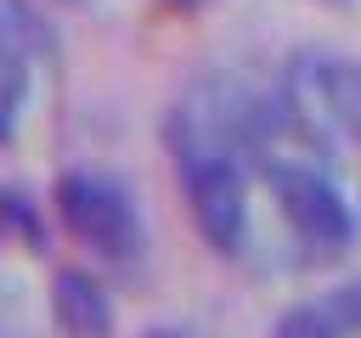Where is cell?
I'll return each instance as SVG.
<instances>
[{"mask_svg":"<svg viewBox=\"0 0 361 338\" xmlns=\"http://www.w3.org/2000/svg\"><path fill=\"white\" fill-rule=\"evenodd\" d=\"M169 152H175L180 197H186L197 237L214 254L231 259L248 237V186H243V169H237V146L197 107H180L169 118Z\"/></svg>","mask_w":361,"mask_h":338,"instance_id":"obj_1","label":"cell"},{"mask_svg":"<svg viewBox=\"0 0 361 338\" xmlns=\"http://www.w3.org/2000/svg\"><path fill=\"white\" fill-rule=\"evenodd\" d=\"M56 220L68 225L73 242H85L102 259H135L141 248V214L113 175L68 169L56 180Z\"/></svg>","mask_w":361,"mask_h":338,"instance_id":"obj_2","label":"cell"},{"mask_svg":"<svg viewBox=\"0 0 361 338\" xmlns=\"http://www.w3.org/2000/svg\"><path fill=\"white\" fill-rule=\"evenodd\" d=\"M265 186H271V197H276V208H282V220L293 225V237L305 242V248H316V254H344L350 242H355V214H350V203L338 197V186L322 175V169H310V163H265Z\"/></svg>","mask_w":361,"mask_h":338,"instance_id":"obj_3","label":"cell"},{"mask_svg":"<svg viewBox=\"0 0 361 338\" xmlns=\"http://www.w3.org/2000/svg\"><path fill=\"white\" fill-rule=\"evenodd\" d=\"M51 321L62 338H113V299L90 270L62 265L51 276Z\"/></svg>","mask_w":361,"mask_h":338,"instance_id":"obj_4","label":"cell"},{"mask_svg":"<svg viewBox=\"0 0 361 338\" xmlns=\"http://www.w3.org/2000/svg\"><path fill=\"white\" fill-rule=\"evenodd\" d=\"M51 51V28L28 0H0V68H28Z\"/></svg>","mask_w":361,"mask_h":338,"instance_id":"obj_5","label":"cell"},{"mask_svg":"<svg viewBox=\"0 0 361 338\" xmlns=\"http://www.w3.org/2000/svg\"><path fill=\"white\" fill-rule=\"evenodd\" d=\"M271 338H338V327H333V315H327L322 304H293V310L271 327Z\"/></svg>","mask_w":361,"mask_h":338,"instance_id":"obj_6","label":"cell"},{"mask_svg":"<svg viewBox=\"0 0 361 338\" xmlns=\"http://www.w3.org/2000/svg\"><path fill=\"white\" fill-rule=\"evenodd\" d=\"M322 310L333 315V327H338V332H355V338H361V276L338 282V287L327 293V304H322Z\"/></svg>","mask_w":361,"mask_h":338,"instance_id":"obj_7","label":"cell"},{"mask_svg":"<svg viewBox=\"0 0 361 338\" xmlns=\"http://www.w3.org/2000/svg\"><path fill=\"white\" fill-rule=\"evenodd\" d=\"M141 338H186L180 327H152V332H141Z\"/></svg>","mask_w":361,"mask_h":338,"instance_id":"obj_8","label":"cell"},{"mask_svg":"<svg viewBox=\"0 0 361 338\" xmlns=\"http://www.w3.org/2000/svg\"><path fill=\"white\" fill-rule=\"evenodd\" d=\"M6 231H11V225H6V192H0V242H6Z\"/></svg>","mask_w":361,"mask_h":338,"instance_id":"obj_9","label":"cell"},{"mask_svg":"<svg viewBox=\"0 0 361 338\" xmlns=\"http://www.w3.org/2000/svg\"><path fill=\"white\" fill-rule=\"evenodd\" d=\"M175 6H209V0H175Z\"/></svg>","mask_w":361,"mask_h":338,"instance_id":"obj_10","label":"cell"},{"mask_svg":"<svg viewBox=\"0 0 361 338\" xmlns=\"http://www.w3.org/2000/svg\"><path fill=\"white\" fill-rule=\"evenodd\" d=\"M0 338H6V332H0Z\"/></svg>","mask_w":361,"mask_h":338,"instance_id":"obj_11","label":"cell"}]
</instances>
